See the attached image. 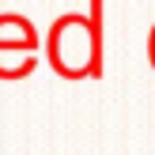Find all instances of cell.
Returning a JSON list of instances; mask_svg holds the SVG:
<instances>
[{
	"mask_svg": "<svg viewBox=\"0 0 155 155\" xmlns=\"http://www.w3.org/2000/svg\"><path fill=\"white\" fill-rule=\"evenodd\" d=\"M45 53L64 80L102 76V0H91V15H61L45 38Z\"/></svg>",
	"mask_w": 155,
	"mask_h": 155,
	"instance_id": "6da1fadb",
	"label": "cell"
},
{
	"mask_svg": "<svg viewBox=\"0 0 155 155\" xmlns=\"http://www.w3.org/2000/svg\"><path fill=\"white\" fill-rule=\"evenodd\" d=\"M0 53H27L38 57V30L23 15H0Z\"/></svg>",
	"mask_w": 155,
	"mask_h": 155,
	"instance_id": "7a4b0ae2",
	"label": "cell"
}]
</instances>
